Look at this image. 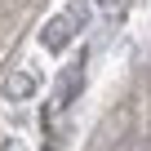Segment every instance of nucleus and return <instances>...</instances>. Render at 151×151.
<instances>
[{"label": "nucleus", "mask_w": 151, "mask_h": 151, "mask_svg": "<svg viewBox=\"0 0 151 151\" xmlns=\"http://www.w3.org/2000/svg\"><path fill=\"white\" fill-rule=\"evenodd\" d=\"M85 18H89V5L85 0H71V5L53 18V22H45V31H40V45L49 49V53H58V49H67L76 36H80V27H85Z\"/></svg>", "instance_id": "f257e3e1"}, {"label": "nucleus", "mask_w": 151, "mask_h": 151, "mask_svg": "<svg viewBox=\"0 0 151 151\" xmlns=\"http://www.w3.org/2000/svg\"><path fill=\"white\" fill-rule=\"evenodd\" d=\"M80 85H85V58H76V62L62 71V80H58L53 107H71V102H76V93H80Z\"/></svg>", "instance_id": "f03ea898"}, {"label": "nucleus", "mask_w": 151, "mask_h": 151, "mask_svg": "<svg viewBox=\"0 0 151 151\" xmlns=\"http://www.w3.org/2000/svg\"><path fill=\"white\" fill-rule=\"evenodd\" d=\"M31 89H36V76H31V71H22V76L9 80V98H27Z\"/></svg>", "instance_id": "7ed1b4c3"}]
</instances>
